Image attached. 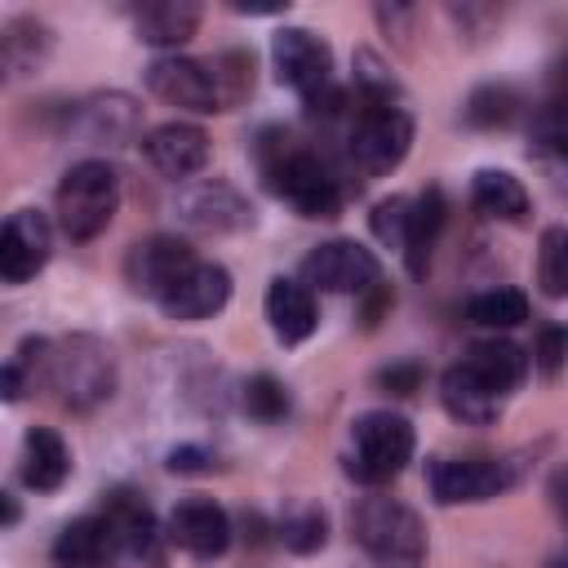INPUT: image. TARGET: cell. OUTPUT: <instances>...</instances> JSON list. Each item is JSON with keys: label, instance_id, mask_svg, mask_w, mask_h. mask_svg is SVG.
Instances as JSON below:
<instances>
[{"label": "cell", "instance_id": "6da1fadb", "mask_svg": "<svg viewBox=\"0 0 568 568\" xmlns=\"http://www.w3.org/2000/svg\"><path fill=\"white\" fill-rule=\"evenodd\" d=\"M262 173H266V186L288 200L302 217H337L342 213V178L315 155V151H302V146H288V133L280 129H266L262 133Z\"/></svg>", "mask_w": 568, "mask_h": 568}, {"label": "cell", "instance_id": "7a4b0ae2", "mask_svg": "<svg viewBox=\"0 0 568 568\" xmlns=\"http://www.w3.org/2000/svg\"><path fill=\"white\" fill-rule=\"evenodd\" d=\"M355 541L373 559V568H422L426 564V528L413 506L399 497H364L351 515Z\"/></svg>", "mask_w": 568, "mask_h": 568}, {"label": "cell", "instance_id": "3957f363", "mask_svg": "<svg viewBox=\"0 0 568 568\" xmlns=\"http://www.w3.org/2000/svg\"><path fill=\"white\" fill-rule=\"evenodd\" d=\"M44 377L62 395L67 408L84 413V408L111 399V390H115V355L93 333H75V337H67L58 346L44 342Z\"/></svg>", "mask_w": 568, "mask_h": 568}, {"label": "cell", "instance_id": "277c9868", "mask_svg": "<svg viewBox=\"0 0 568 568\" xmlns=\"http://www.w3.org/2000/svg\"><path fill=\"white\" fill-rule=\"evenodd\" d=\"M417 448V435H413V422L390 413V408H373V413H359L351 422V453H346V475L359 479L364 488H382L390 484L408 457Z\"/></svg>", "mask_w": 568, "mask_h": 568}, {"label": "cell", "instance_id": "5b68a950", "mask_svg": "<svg viewBox=\"0 0 568 568\" xmlns=\"http://www.w3.org/2000/svg\"><path fill=\"white\" fill-rule=\"evenodd\" d=\"M120 209V173L106 160H80L58 182V226L67 240L84 244L111 226Z\"/></svg>", "mask_w": 568, "mask_h": 568}, {"label": "cell", "instance_id": "8992f818", "mask_svg": "<svg viewBox=\"0 0 568 568\" xmlns=\"http://www.w3.org/2000/svg\"><path fill=\"white\" fill-rule=\"evenodd\" d=\"M524 470L528 462H519V453L515 457H435L426 466V484L439 506H475L510 493L524 479Z\"/></svg>", "mask_w": 568, "mask_h": 568}, {"label": "cell", "instance_id": "52a82bcc", "mask_svg": "<svg viewBox=\"0 0 568 568\" xmlns=\"http://www.w3.org/2000/svg\"><path fill=\"white\" fill-rule=\"evenodd\" d=\"M98 519L111 537L115 564H124V568H164L169 541H164V528H160V519H155V510L146 506L142 493H129V488L106 493Z\"/></svg>", "mask_w": 568, "mask_h": 568}, {"label": "cell", "instance_id": "ba28073f", "mask_svg": "<svg viewBox=\"0 0 568 568\" xmlns=\"http://www.w3.org/2000/svg\"><path fill=\"white\" fill-rule=\"evenodd\" d=\"M408 146H413V115L404 106H364L346 151L364 178H382L404 164Z\"/></svg>", "mask_w": 568, "mask_h": 568}, {"label": "cell", "instance_id": "9c48e42d", "mask_svg": "<svg viewBox=\"0 0 568 568\" xmlns=\"http://www.w3.org/2000/svg\"><path fill=\"white\" fill-rule=\"evenodd\" d=\"M271 62L280 84H288L302 102H315L333 89V49L306 27H280L271 36Z\"/></svg>", "mask_w": 568, "mask_h": 568}, {"label": "cell", "instance_id": "30bf717a", "mask_svg": "<svg viewBox=\"0 0 568 568\" xmlns=\"http://www.w3.org/2000/svg\"><path fill=\"white\" fill-rule=\"evenodd\" d=\"M382 280V262L373 248L355 240H324L302 257V284L315 293H368Z\"/></svg>", "mask_w": 568, "mask_h": 568}, {"label": "cell", "instance_id": "8fae6325", "mask_svg": "<svg viewBox=\"0 0 568 568\" xmlns=\"http://www.w3.org/2000/svg\"><path fill=\"white\" fill-rule=\"evenodd\" d=\"M146 89L178 106V111H195V115H209V111H222V98H217V84H213V71L209 62L200 58H182V53H164L146 67Z\"/></svg>", "mask_w": 568, "mask_h": 568}, {"label": "cell", "instance_id": "7c38bea8", "mask_svg": "<svg viewBox=\"0 0 568 568\" xmlns=\"http://www.w3.org/2000/svg\"><path fill=\"white\" fill-rule=\"evenodd\" d=\"M164 541L191 559H217L231 546V515L213 497H182L164 519Z\"/></svg>", "mask_w": 568, "mask_h": 568}, {"label": "cell", "instance_id": "4fadbf2b", "mask_svg": "<svg viewBox=\"0 0 568 568\" xmlns=\"http://www.w3.org/2000/svg\"><path fill=\"white\" fill-rule=\"evenodd\" d=\"M155 302H160V311L169 320H186V324L191 320H209L231 302V271L217 266V262L195 257Z\"/></svg>", "mask_w": 568, "mask_h": 568}, {"label": "cell", "instance_id": "5bb4252c", "mask_svg": "<svg viewBox=\"0 0 568 568\" xmlns=\"http://www.w3.org/2000/svg\"><path fill=\"white\" fill-rule=\"evenodd\" d=\"M53 248L49 217L40 209H18L0 222V280L4 284H27Z\"/></svg>", "mask_w": 568, "mask_h": 568}, {"label": "cell", "instance_id": "9a60e30c", "mask_svg": "<svg viewBox=\"0 0 568 568\" xmlns=\"http://www.w3.org/2000/svg\"><path fill=\"white\" fill-rule=\"evenodd\" d=\"M178 213L186 226L204 231V235H226V231H244L253 226V204L222 178L195 182L178 195Z\"/></svg>", "mask_w": 568, "mask_h": 568}, {"label": "cell", "instance_id": "2e32d148", "mask_svg": "<svg viewBox=\"0 0 568 568\" xmlns=\"http://www.w3.org/2000/svg\"><path fill=\"white\" fill-rule=\"evenodd\" d=\"M191 262H195V248H191L186 240H178V235H151V240H142V244L129 248L124 275H129V284H133L138 293L160 297Z\"/></svg>", "mask_w": 568, "mask_h": 568}, {"label": "cell", "instance_id": "e0dca14e", "mask_svg": "<svg viewBox=\"0 0 568 568\" xmlns=\"http://www.w3.org/2000/svg\"><path fill=\"white\" fill-rule=\"evenodd\" d=\"M142 151L164 178H191L209 164V133L200 124L169 120V124H160L142 138Z\"/></svg>", "mask_w": 568, "mask_h": 568}, {"label": "cell", "instance_id": "ac0fdd59", "mask_svg": "<svg viewBox=\"0 0 568 568\" xmlns=\"http://www.w3.org/2000/svg\"><path fill=\"white\" fill-rule=\"evenodd\" d=\"M266 320H271V333L284 342V346H297L315 333L320 324V306H315V293L302 284V280H271L266 288Z\"/></svg>", "mask_w": 568, "mask_h": 568}, {"label": "cell", "instance_id": "d6986e66", "mask_svg": "<svg viewBox=\"0 0 568 568\" xmlns=\"http://www.w3.org/2000/svg\"><path fill=\"white\" fill-rule=\"evenodd\" d=\"M448 222V204H444V191L439 186H426L417 200H408V217H404V257H408V271L413 275H426L430 271V253L439 244V231Z\"/></svg>", "mask_w": 568, "mask_h": 568}, {"label": "cell", "instance_id": "ffe728a7", "mask_svg": "<svg viewBox=\"0 0 568 568\" xmlns=\"http://www.w3.org/2000/svg\"><path fill=\"white\" fill-rule=\"evenodd\" d=\"M462 364H466L493 395H501V399H506L515 386H524V377H528V351L515 346V342H506V337H484V342H475Z\"/></svg>", "mask_w": 568, "mask_h": 568}, {"label": "cell", "instance_id": "44dd1931", "mask_svg": "<svg viewBox=\"0 0 568 568\" xmlns=\"http://www.w3.org/2000/svg\"><path fill=\"white\" fill-rule=\"evenodd\" d=\"M200 27V4L191 0H151L142 9H133V31L142 44H155V49H178L195 36Z\"/></svg>", "mask_w": 568, "mask_h": 568}, {"label": "cell", "instance_id": "7402d4cb", "mask_svg": "<svg viewBox=\"0 0 568 568\" xmlns=\"http://www.w3.org/2000/svg\"><path fill=\"white\" fill-rule=\"evenodd\" d=\"M439 399H444L448 417H457L462 426H493L501 413V395H493L466 364H453L439 377Z\"/></svg>", "mask_w": 568, "mask_h": 568}, {"label": "cell", "instance_id": "603a6c76", "mask_svg": "<svg viewBox=\"0 0 568 568\" xmlns=\"http://www.w3.org/2000/svg\"><path fill=\"white\" fill-rule=\"evenodd\" d=\"M67 475H71V453L62 435L49 426H31L22 439V484L36 493H58Z\"/></svg>", "mask_w": 568, "mask_h": 568}, {"label": "cell", "instance_id": "cb8c5ba5", "mask_svg": "<svg viewBox=\"0 0 568 568\" xmlns=\"http://www.w3.org/2000/svg\"><path fill=\"white\" fill-rule=\"evenodd\" d=\"M53 564L58 568H115V550H111L102 519L98 515L71 519L53 541Z\"/></svg>", "mask_w": 568, "mask_h": 568}, {"label": "cell", "instance_id": "d4e9b609", "mask_svg": "<svg viewBox=\"0 0 568 568\" xmlns=\"http://www.w3.org/2000/svg\"><path fill=\"white\" fill-rule=\"evenodd\" d=\"M53 53V31L40 18H13L0 31V67L9 75H31Z\"/></svg>", "mask_w": 568, "mask_h": 568}, {"label": "cell", "instance_id": "484cf974", "mask_svg": "<svg viewBox=\"0 0 568 568\" xmlns=\"http://www.w3.org/2000/svg\"><path fill=\"white\" fill-rule=\"evenodd\" d=\"M80 133L89 142H129L138 133V102L124 93H98L80 106Z\"/></svg>", "mask_w": 568, "mask_h": 568}, {"label": "cell", "instance_id": "4316f807", "mask_svg": "<svg viewBox=\"0 0 568 568\" xmlns=\"http://www.w3.org/2000/svg\"><path fill=\"white\" fill-rule=\"evenodd\" d=\"M470 200L484 217H497V222H524L528 213V191L506 169H479L470 178Z\"/></svg>", "mask_w": 568, "mask_h": 568}, {"label": "cell", "instance_id": "83f0119b", "mask_svg": "<svg viewBox=\"0 0 568 568\" xmlns=\"http://www.w3.org/2000/svg\"><path fill=\"white\" fill-rule=\"evenodd\" d=\"M275 532H280V541L293 555H315L328 541V515H324V506H315V501L302 497V501H288V510L275 524Z\"/></svg>", "mask_w": 568, "mask_h": 568}, {"label": "cell", "instance_id": "f1b7e54d", "mask_svg": "<svg viewBox=\"0 0 568 568\" xmlns=\"http://www.w3.org/2000/svg\"><path fill=\"white\" fill-rule=\"evenodd\" d=\"M466 320L479 324V328H493V333H506V328H519L528 320V297L519 288H484L466 302Z\"/></svg>", "mask_w": 568, "mask_h": 568}, {"label": "cell", "instance_id": "f546056e", "mask_svg": "<svg viewBox=\"0 0 568 568\" xmlns=\"http://www.w3.org/2000/svg\"><path fill=\"white\" fill-rule=\"evenodd\" d=\"M524 98L510 89V84H479L470 98H466V124L470 129H506L515 115H519Z\"/></svg>", "mask_w": 568, "mask_h": 568}, {"label": "cell", "instance_id": "4dcf8cb0", "mask_svg": "<svg viewBox=\"0 0 568 568\" xmlns=\"http://www.w3.org/2000/svg\"><path fill=\"white\" fill-rule=\"evenodd\" d=\"M240 404H244V413L253 417V422H284L288 417V408H293V395H288V386L275 377V373H253L248 382H244V395H240Z\"/></svg>", "mask_w": 568, "mask_h": 568}, {"label": "cell", "instance_id": "1f68e13d", "mask_svg": "<svg viewBox=\"0 0 568 568\" xmlns=\"http://www.w3.org/2000/svg\"><path fill=\"white\" fill-rule=\"evenodd\" d=\"M213 71V84H217V98H222V111L244 102L253 93V53L248 49H226L209 62Z\"/></svg>", "mask_w": 568, "mask_h": 568}, {"label": "cell", "instance_id": "d6a6232c", "mask_svg": "<svg viewBox=\"0 0 568 568\" xmlns=\"http://www.w3.org/2000/svg\"><path fill=\"white\" fill-rule=\"evenodd\" d=\"M537 284H541L546 297H564V293H568V231H564V226H546V231H541Z\"/></svg>", "mask_w": 568, "mask_h": 568}, {"label": "cell", "instance_id": "836d02e7", "mask_svg": "<svg viewBox=\"0 0 568 568\" xmlns=\"http://www.w3.org/2000/svg\"><path fill=\"white\" fill-rule=\"evenodd\" d=\"M355 93H359L364 106H399V84H395V75H390L368 49L355 53Z\"/></svg>", "mask_w": 568, "mask_h": 568}, {"label": "cell", "instance_id": "e575fe53", "mask_svg": "<svg viewBox=\"0 0 568 568\" xmlns=\"http://www.w3.org/2000/svg\"><path fill=\"white\" fill-rule=\"evenodd\" d=\"M564 355H568V333H564L559 324H546V328L537 333V346H532V359H528V364H537V373H541L546 382H555V377L564 373Z\"/></svg>", "mask_w": 568, "mask_h": 568}, {"label": "cell", "instance_id": "d590c367", "mask_svg": "<svg viewBox=\"0 0 568 568\" xmlns=\"http://www.w3.org/2000/svg\"><path fill=\"white\" fill-rule=\"evenodd\" d=\"M377 390H386V395H413V390H422V382H426V368L417 364V359H399V364H386V368H377Z\"/></svg>", "mask_w": 568, "mask_h": 568}, {"label": "cell", "instance_id": "8d00e7d4", "mask_svg": "<svg viewBox=\"0 0 568 568\" xmlns=\"http://www.w3.org/2000/svg\"><path fill=\"white\" fill-rule=\"evenodd\" d=\"M404 217H408V200L404 195H390V200L373 204V235L382 244H399L404 240Z\"/></svg>", "mask_w": 568, "mask_h": 568}, {"label": "cell", "instance_id": "74e56055", "mask_svg": "<svg viewBox=\"0 0 568 568\" xmlns=\"http://www.w3.org/2000/svg\"><path fill=\"white\" fill-rule=\"evenodd\" d=\"M213 466H217L213 448H200V444H178V448L169 453V470H173V475H209Z\"/></svg>", "mask_w": 568, "mask_h": 568}, {"label": "cell", "instance_id": "f35d334b", "mask_svg": "<svg viewBox=\"0 0 568 568\" xmlns=\"http://www.w3.org/2000/svg\"><path fill=\"white\" fill-rule=\"evenodd\" d=\"M22 390H31V373L22 368V359L0 364V399L13 404V399H22Z\"/></svg>", "mask_w": 568, "mask_h": 568}, {"label": "cell", "instance_id": "ab89813d", "mask_svg": "<svg viewBox=\"0 0 568 568\" xmlns=\"http://www.w3.org/2000/svg\"><path fill=\"white\" fill-rule=\"evenodd\" d=\"M359 297H364V324H368V328H373V324L395 306V288H390L386 280H377V284H373L368 293H359Z\"/></svg>", "mask_w": 568, "mask_h": 568}, {"label": "cell", "instance_id": "60d3db41", "mask_svg": "<svg viewBox=\"0 0 568 568\" xmlns=\"http://www.w3.org/2000/svg\"><path fill=\"white\" fill-rule=\"evenodd\" d=\"M22 519V506H18V497H9L4 488H0V528H9V524H18Z\"/></svg>", "mask_w": 568, "mask_h": 568}, {"label": "cell", "instance_id": "b9f144b4", "mask_svg": "<svg viewBox=\"0 0 568 568\" xmlns=\"http://www.w3.org/2000/svg\"><path fill=\"white\" fill-rule=\"evenodd\" d=\"M550 568H564V559H550Z\"/></svg>", "mask_w": 568, "mask_h": 568}]
</instances>
